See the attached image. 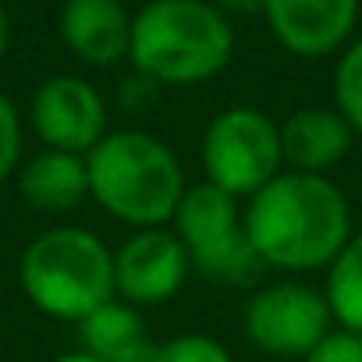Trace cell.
Masks as SVG:
<instances>
[{"label":"cell","instance_id":"6da1fadb","mask_svg":"<svg viewBox=\"0 0 362 362\" xmlns=\"http://www.w3.org/2000/svg\"><path fill=\"white\" fill-rule=\"evenodd\" d=\"M242 221L263 267L284 274L327 270L355 235L344 192L330 177L298 170H281L263 185Z\"/></svg>","mask_w":362,"mask_h":362},{"label":"cell","instance_id":"7a4b0ae2","mask_svg":"<svg viewBox=\"0 0 362 362\" xmlns=\"http://www.w3.org/2000/svg\"><path fill=\"white\" fill-rule=\"evenodd\" d=\"M86 167L89 199L132 231L170 224L189 189L174 149L139 128L107 132L100 146L86 156Z\"/></svg>","mask_w":362,"mask_h":362},{"label":"cell","instance_id":"3957f363","mask_svg":"<svg viewBox=\"0 0 362 362\" xmlns=\"http://www.w3.org/2000/svg\"><path fill=\"white\" fill-rule=\"evenodd\" d=\"M235 33L206 0H149L132 18L128 61L153 86H203L228 68Z\"/></svg>","mask_w":362,"mask_h":362},{"label":"cell","instance_id":"277c9868","mask_svg":"<svg viewBox=\"0 0 362 362\" xmlns=\"http://www.w3.org/2000/svg\"><path fill=\"white\" fill-rule=\"evenodd\" d=\"M18 281L43 316L64 323H82L117 298L114 252L86 228H50L36 235L18 259Z\"/></svg>","mask_w":362,"mask_h":362},{"label":"cell","instance_id":"5b68a950","mask_svg":"<svg viewBox=\"0 0 362 362\" xmlns=\"http://www.w3.org/2000/svg\"><path fill=\"white\" fill-rule=\"evenodd\" d=\"M170 224L203 281L224 288H256L263 281L267 267L245 235V221L231 192L203 177L199 185L185 189Z\"/></svg>","mask_w":362,"mask_h":362},{"label":"cell","instance_id":"8992f818","mask_svg":"<svg viewBox=\"0 0 362 362\" xmlns=\"http://www.w3.org/2000/svg\"><path fill=\"white\" fill-rule=\"evenodd\" d=\"M284 170L281 124L256 107L221 110L203 135V174L235 199H252Z\"/></svg>","mask_w":362,"mask_h":362},{"label":"cell","instance_id":"52a82bcc","mask_svg":"<svg viewBox=\"0 0 362 362\" xmlns=\"http://www.w3.org/2000/svg\"><path fill=\"white\" fill-rule=\"evenodd\" d=\"M242 330L263 355L305 358L334 330V313L323 288L305 281H274L249 295Z\"/></svg>","mask_w":362,"mask_h":362},{"label":"cell","instance_id":"ba28073f","mask_svg":"<svg viewBox=\"0 0 362 362\" xmlns=\"http://www.w3.org/2000/svg\"><path fill=\"white\" fill-rule=\"evenodd\" d=\"M192 274L189 249L167 228L132 231L114 249V291L121 302L142 309L170 302Z\"/></svg>","mask_w":362,"mask_h":362},{"label":"cell","instance_id":"9c48e42d","mask_svg":"<svg viewBox=\"0 0 362 362\" xmlns=\"http://www.w3.org/2000/svg\"><path fill=\"white\" fill-rule=\"evenodd\" d=\"M33 128L43 149L89 156L107 135V103L100 89L78 75H54L33 96Z\"/></svg>","mask_w":362,"mask_h":362},{"label":"cell","instance_id":"30bf717a","mask_svg":"<svg viewBox=\"0 0 362 362\" xmlns=\"http://www.w3.org/2000/svg\"><path fill=\"white\" fill-rule=\"evenodd\" d=\"M263 18L288 54L327 57L348 43L358 22V0H267Z\"/></svg>","mask_w":362,"mask_h":362},{"label":"cell","instance_id":"8fae6325","mask_svg":"<svg viewBox=\"0 0 362 362\" xmlns=\"http://www.w3.org/2000/svg\"><path fill=\"white\" fill-rule=\"evenodd\" d=\"M57 29L64 47L96 68L117 64L132 47V15L121 0H64Z\"/></svg>","mask_w":362,"mask_h":362},{"label":"cell","instance_id":"7c38bea8","mask_svg":"<svg viewBox=\"0 0 362 362\" xmlns=\"http://www.w3.org/2000/svg\"><path fill=\"white\" fill-rule=\"evenodd\" d=\"M351 142L355 132L334 107H302L281 124L284 170L327 177L351 153Z\"/></svg>","mask_w":362,"mask_h":362},{"label":"cell","instance_id":"4fadbf2b","mask_svg":"<svg viewBox=\"0 0 362 362\" xmlns=\"http://www.w3.org/2000/svg\"><path fill=\"white\" fill-rule=\"evenodd\" d=\"M18 196L40 214H71L89 199L86 156L43 149L18 167Z\"/></svg>","mask_w":362,"mask_h":362},{"label":"cell","instance_id":"5bb4252c","mask_svg":"<svg viewBox=\"0 0 362 362\" xmlns=\"http://www.w3.org/2000/svg\"><path fill=\"white\" fill-rule=\"evenodd\" d=\"M82 351L96 355L100 362H153L156 344L149 341L146 320L135 305L114 298L93 316L78 323Z\"/></svg>","mask_w":362,"mask_h":362},{"label":"cell","instance_id":"9a60e30c","mask_svg":"<svg viewBox=\"0 0 362 362\" xmlns=\"http://www.w3.org/2000/svg\"><path fill=\"white\" fill-rule=\"evenodd\" d=\"M323 295L330 302L334 323L362 337V231H355L341 256L327 267Z\"/></svg>","mask_w":362,"mask_h":362},{"label":"cell","instance_id":"2e32d148","mask_svg":"<svg viewBox=\"0 0 362 362\" xmlns=\"http://www.w3.org/2000/svg\"><path fill=\"white\" fill-rule=\"evenodd\" d=\"M334 110L362 135V40L348 43L337 68H334Z\"/></svg>","mask_w":362,"mask_h":362},{"label":"cell","instance_id":"e0dca14e","mask_svg":"<svg viewBox=\"0 0 362 362\" xmlns=\"http://www.w3.org/2000/svg\"><path fill=\"white\" fill-rule=\"evenodd\" d=\"M153 362H235L231 351L210 334H174L156 344Z\"/></svg>","mask_w":362,"mask_h":362},{"label":"cell","instance_id":"ac0fdd59","mask_svg":"<svg viewBox=\"0 0 362 362\" xmlns=\"http://www.w3.org/2000/svg\"><path fill=\"white\" fill-rule=\"evenodd\" d=\"M22 167V117L15 103L0 93V181H8Z\"/></svg>","mask_w":362,"mask_h":362},{"label":"cell","instance_id":"d6986e66","mask_svg":"<svg viewBox=\"0 0 362 362\" xmlns=\"http://www.w3.org/2000/svg\"><path fill=\"white\" fill-rule=\"evenodd\" d=\"M302 362H362V337L334 327Z\"/></svg>","mask_w":362,"mask_h":362},{"label":"cell","instance_id":"ffe728a7","mask_svg":"<svg viewBox=\"0 0 362 362\" xmlns=\"http://www.w3.org/2000/svg\"><path fill=\"white\" fill-rule=\"evenodd\" d=\"M214 8L228 15H263L267 0H214Z\"/></svg>","mask_w":362,"mask_h":362},{"label":"cell","instance_id":"44dd1931","mask_svg":"<svg viewBox=\"0 0 362 362\" xmlns=\"http://www.w3.org/2000/svg\"><path fill=\"white\" fill-rule=\"evenodd\" d=\"M8 40H11V25H8L4 8H0V61H4V54H8Z\"/></svg>","mask_w":362,"mask_h":362},{"label":"cell","instance_id":"7402d4cb","mask_svg":"<svg viewBox=\"0 0 362 362\" xmlns=\"http://www.w3.org/2000/svg\"><path fill=\"white\" fill-rule=\"evenodd\" d=\"M54 362H100V358H96V355H89V351H82V348H78V351H68V355H57V358H54Z\"/></svg>","mask_w":362,"mask_h":362}]
</instances>
